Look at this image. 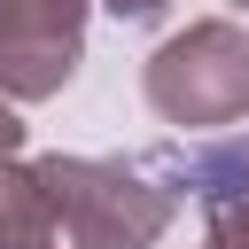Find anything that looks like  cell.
Listing matches in <instances>:
<instances>
[{
    "instance_id": "1",
    "label": "cell",
    "mask_w": 249,
    "mask_h": 249,
    "mask_svg": "<svg viewBox=\"0 0 249 249\" xmlns=\"http://www.w3.org/2000/svg\"><path fill=\"white\" fill-rule=\"evenodd\" d=\"M54 210V233H70L78 249H156L179 187L148 163H109V156H39L31 163Z\"/></svg>"
},
{
    "instance_id": "2",
    "label": "cell",
    "mask_w": 249,
    "mask_h": 249,
    "mask_svg": "<svg viewBox=\"0 0 249 249\" xmlns=\"http://www.w3.org/2000/svg\"><path fill=\"white\" fill-rule=\"evenodd\" d=\"M148 101L163 124H233L249 117V39L233 23H187L148 54Z\"/></svg>"
},
{
    "instance_id": "3",
    "label": "cell",
    "mask_w": 249,
    "mask_h": 249,
    "mask_svg": "<svg viewBox=\"0 0 249 249\" xmlns=\"http://www.w3.org/2000/svg\"><path fill=\"white\" fill-rule=\"evenodd\" d=\"M86 47V0H0V93L47 101L70 86Z\"/></svg>"
},
{
    "instance_id": "4",
    "label": "cell",
    "mask_w": 249,
    "mask_h": 249,
    "mask_svg": "<svg viewBox=\"0 0 249 249\" xmlns=\"http://www.w3.org/2000/svg\"><path fill=\"white\" fill-rule=\"evenodd\" d=\"M156 171L210 210L218 249H249V132L218 148H156Z\"/></svg>"
},
{
    "instance_id": "5",
    "label": "cell",
    "mask_w": 249,
    "mask_h": 249,
    "mask_svg": "<svg viewBox=\"0 0 249 249\" xmlns=\"http://www.w3.org/2000/svg\"><path fill=\"white\" fill-rule=\"evenodd\" d=\"M0 249H54V210L31 163H0Z\"/></svg>"
},
{
    "instance_id": "6",
    "label": "cell",
    "mask_w": 249,
    "mask_h": 249,
    "mask_svg": "<svg viewBox=\"0 0 249 249\" xmlns=\"http://www.w3.org/2000/svg\"><path fill=\"white\" fill-rule=\"evenodd\" d=\"M16 148H23V124H16V109L0 101V163H16Z\"/></svg>"
},
{
    "instance_id": "7",
    "label": "cell",
    "mask_w": 249,
    "mask_h": 249,
    "mask_svg": "<svg viewBox=\"0 0 249 249\" xmlns=\"http://www.w3.org/2000/svg\"><path fill=\"white\" fill-rule=\"evenodd\" d=\"M171 0H109V16H124V23H148V16H163Z\"/></svg>"
},
{
    "instance_id": "8",
    "label": "cell",
    "mask_w": 249,
    "mask_h": 249,
    "mask_svg": "<svg viewBox=\"0 0 249 249\" xmlns=\"http://www.w3.org/2000/svg\"><path fill=\"white\" fill-rule=\"evenodd\" d=\"M202 249H218V241H202Z\"/></svg>"
},
{
    "instance_id": "9",
    "label": "cell",
    "mask_w": 249,
    "mask_h": 249,
    "mask_svg": "<svg viewBox=\"0 0 249 249\" xmlns=\"http://www.w3.org/2000/svg\"><path fill=\"white\" fill-rule=\"evenodd\" d=\"M241 8H249V0H241Z\"/></svg>"
}]
</instances>
